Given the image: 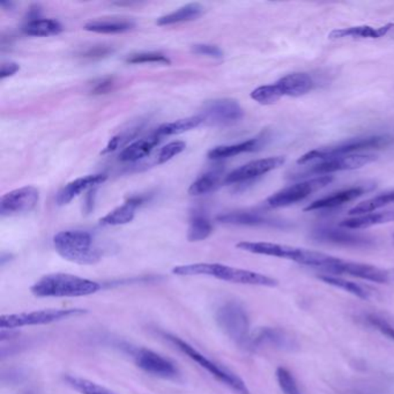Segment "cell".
Listing matches in <instances>:
<instances>
[{"label":"cell","instance_id":"46","mask_svg":"<svg viewBox=\"0 0 394 394\" xmlns=\"http://www.w3.org/2000/svg\"><path fill=\"white\" fill-rule=\"evenodd\" d=\"M24 394H35L34 392H26V393Z\"/></svg>","mask_w":394,"mask_h":394},{"label":"cell","instance_id":"21","mask_svg":"<svg viewBox=\"0 0 394 394\" xmlns=\"http://www.w3.org/2000/svg\"><path fill=\"white\" fill-rule=\"evenodd\" d=\"M282 97H302L312 90L315 83L306 73H293L275 83Z\"/></svg>","mask_w":394,"mask_h":394},{"label":"cell","instance_id":"26","mask_svg":"<svg viewBox=\"0 0 394 394\" xmlns=\"http://www.w3.org/2000/svg\"><path fill=\"white\" fill-rule=\"evenodd\" d=\"M204 13V7L200 3H188L172 13L158 17L156 24L158 26H170V24H182L188 21L196 20Z\"/></svg>","mask_w":394,"mask_h":394},{"label":"cell","instance_id":"42","mask_svg":"<svg viewBox=\"0 0 394 394\" xmlns=\"http://www.w3.org/2000/svg\"><path fill=\"white\" fill-rule=\"evenodd\" d=\"M113 78H104V79L99 80V81H97V83L94 85L92 94H94V95L106 94L108 92H110V90H113Z\"/></svg>","mask_w":394,"mask_h":394},{"label":"cell","instance_id":"1","mask_svg":"<svg viewBox=\"0 0 394 394\" xmlns=\"http://www.w3.org/2000/svg\"><path fill=\"white\" fill-rule=\"evenodd\" d=\"M172 273L179 277H198L206 275L223 280V281L240 284V285L261 286V287H275L278 280L268 275L247 271L243 268H230L227 265L211 264V263H197V264L182 265L172 270Z\"/></svg>","mask_w":394,"mask_h":394},{"label":"cell","instance_id":"12","mask_svg":"<svg viewBox=\"0 0 394 394\" xmlns=\"http://www.w3.org/2000/svg\"><path fill=\"white\" fill-rule=\"evenodd\" d=\"M38 202L40 191L34 186H24L1 197L0 213L3 216L29 213L38 206Z\"/></svg>","mask_w":394,"mask_h":394},{"label":"cell","instance_id":"23","mask_svg":"<svg viewBox=\"0 0 394 394\" xmlns=\"http://www.w3.org/2000/svg\"><path fill=\"white\" fill-rule=\"evenodd\" d=\"M160 141L161 137H158V134L136 141L126 148H124V151L120 154V160L123 162L139 161L151 154V151L154 149L155 146H158Z\"/></svg>","mask_w":394,"mask_h":394},{"label":"cell","instance_id":"30","mask_svg":"<svg viewBox=\"0 0 394 394\" xmlns=\"http://www.w3.org/2000/svg\"><path fill=\"white\" fill-rule=\"evenodd\" d=\"M204 123L202 117H189V118H183V120H175L172 123H165L158 127L155 134H158V137H168V136H176V134H182L188 131L195 130L197 127L200 126Z\"/></svg>","mask_w":394,"mask_h":394},{"label":"cell","instance_id":"14","mask_svg":"<svg viewBox=\"0 0 394 394\" xmlns=\"http://www.w3.org/2000/svg\"><path fill=\"white\" fill-rule=\"evenodd\" d=\"M240 250L251 254H264L270 257L284 258L289 261L303 264L306 250L298 247L282 245V244L268 243V242H240L236 245Z\"/></svg>","mask_w":394,"mask_h":394},{"label":"cell","instance_id":"47","mask_svg":"<svg viewBox=\"0 0 394 394\" xmlns=\"http://www.w3.org/2000/svg\"><path fill=\"white\" fill-rule=\"evenodd\" d=\"M393 240H394V233H393Z\"/></svg>","mask_w":394,"mask_h":394},{"label":"cell","instance_id":"39","mask_svg":"<svg viewBox=\"0 0 394 394\" xmlns=\"http://www.w3.org/2000/svg\"><path fill=\"white\" fill-rule=\"evenodd\" d=\"M186 144L184 141H172L161 148L158 155V165H163L165 162L170 161L172 158L181 154L186 151Z\"/></svg>","mask_w":394,"mask_h":394},{"label":"cell","instance_id":"16","mask_svg":"<svg viewBox=\"0 0 394 394\" xmlns=\"http://www.w3.org/2000/svg\"><path fill=\"white\" fill-rule=\"evenodd\" d=\"M312 237L322 243L338 244L343 247H368L374 244V240L370 237L326 227L313 230Z\"/></svg>","mask_w":394,"mask_h":394},{"label":"cell","instance_id":"13","mask_svg":"<svg viewBox=\"0 0 394 394\" xmlns=\"http://www.w3.org/2000/svg\"><path fill=\"white\" fill-rule=\"evenodd\" d=\"M286 162L284 156H272V158H261L256 161L249 162L247 165H242L240 168L235 169L226 176L224 183L226 184H235V183H243L257 179L268 172L278 169Z\"/></svg>","mask_w":394,"mask_h":394},{"label":"cell","instance_id":"34","mask_svg":"<svg viewBox=\"0 0 394 394\" xmlns=\"http://www.w3.org/2000/svg\"><path fill=\"white\" fill-rule=\"evenodd\" d=\"M220 174L217 172H208L199 177L189 188V195L191 196H202L211 192L219 186Z\"/></svg>","mask_w":394,"mask_h":394},{"label":"cell","instance_id":"20","mask_svg":"<svg viewBox=\"0 0 394 394\" xmlns=\"http://www.w3.org/2000/svg\"><path fill=\"white\" fill-rule=\"evenodd\" d=\"M146 202V197L133 196L127 199L124 205L117 207L99 220L103 226H122L130 223L136 215V209Z\"/></svg>","mask_w":394,"mask_h":394},{"label":"cell","instance_id":"15","mask_svg":"<svg viewBox=\"0 0 394 394\" xmlns=\"http://www.w3.org/2000/svg\"><path fill=\"white\" fill-rule=\"evenodd\" d=\"M134 360L138 367L145 372L162 378H174L177 376L179 371L175 364L168 359L161 356L160 354L153 350H139L134 353Z\"/></svg>","mask_w":394,"mask_h":394},{"label":"cell","instance_id":"6","mask_svg":"<svg viewBox=\"0 0 394 394\" xmlns=\"http://www.w3.org/2000/svg\"><path fill=\"white\" fill-rule=\"evenodd\" d=\"M83 313H86V310L83 309H48L15 315H3L0 317V329L12 331L24 326L44 325Z\"/></svg>","mask_w":394,"mask_h":394},{"label":"cell","instance_id":"4","mask_svg":"<svg viewBox=\"0 0 394 394\" xmlns=\"http://www.w3.org/2000/svg\"><path fill=\"white\" fill-rule=\"evenodd\" d=\"M394 138L391 136H371V137L356 138L350 140L343 141L340 144L329 146V147L319 148L309 151L298 160V165H306L309 162L315 160H327V158L353 154L356 151L366 149H381L388 147L393 144ZM357 154V153H356Z\"/></svg>","mask_w":394,"mask_h":394},{"label":"cell","instance_id":"8","mask_svg":"<svg viewBox=\"0 0 394 394\" xmlns=\"http://www.w3.org/2000/svg\"><path fill=\"white\" fill-rule=\"evenodd\" d=\"M333 179H334L333 176H320V177L309 179L305 182L297 183L295 186H289V188L274 193L266 202L268 206H271L273 208L290 206L301 202L303 199L308 198L312 193L317 192L326 186H329V183L333 182Z\"/></svg>","mask_w":394,"mask_h":394},{"label":"cell","instance_id":"25","mask_svg":"<svg viewBox=\"0 0 394 394\" xmlns=\"http://www.w3.org/2000/svg\"><path fill=\"white\" fill-rule=\"evenodd\" d=\"M394 221V209L381 213H369L364 215H359L353 219L343 220L340 223V227L347 229H363L369 227L381 224V223L391 222Z\"/></svg>","mask_w":394,"mask_h":394},{"label":"cell","instance_id":"17","mask_svg":"<svg viewBox=\"0 0 394 394\" xmlns=\"http://www.w3.org/2000/svg\"><path fill=\"white\" fill-rule=\"evenodd\" d=\"M106 175L103 174H95V175H87L85 177L74 179L69 184H66L56 197V202L59 206L67 205L72 202L73 199L79 196L80 193L85 192L87 190H93L95 186L106 182Z\"/></svg>","mask_w":394,"mask_h":394},{"label":"cell","instance_id":"36","mask_svg":"<svg viewBox=\"0 0 394 394\" xmlns=\"http://www.w3.org/2000/svg\"><path fill=\"white\" fill-rule=\"evenodd\" d=\"M281 97H282L275 83L274 85L258 87L257 90H254L251 93V99H254L256 102L261 103V104H264V106L278 102Z\"/></svg>","mask_w":394,"mask_h":394},{"label":"cell","instance_id":"22","mask_svg":"<svg viewBox=\"0 0 394 394\" xmlns=\"http://www.w3.org/2000/svg\"><path fill=\"white\" fill-rule=\"evenodd\" d=\"M394 27L393 24H388L384 27L374 28L371 26H356V27L341 28L333 31L329 34L331 40H339V38H381L388 34Z\"/></svg>","mask_w":394,"mask_h":394},{"label":"cell","instance_id":"19","mask_svg":"<svg viewBox=\"0 0 394 394\" xmlns=\"http://www.w3.org/2000/svg\"><path fill=\"white\" fill-rule=\"evenodd\" d=\"M217 221L226 224H237V226H265L274 227V228H286L288 226L281 220L271 219L258 213L249 212L227 213L217 216Z\"/></svg>","mask_w":394,"mask_h":394},{"label":"cell","instance_id":"35","mask_svg":"<svg viewBox=\"0 0 394 394\" xmlns=\"http://www.w3.org/2000/svg\"><path fill=\"white\" fill-rule=\"evenodd\" d=\"M65 381L71 388L81 394H113L109 390L102 388L101 385L88 381L85 378L74 377V376H66Z\"/></svg>","mask_w":394,"mask_h":394},{"label":"cell","instance_id":"10","mask_svg":"<svg viewBox=\"0 0 394 394\" xmlns=\"http://www.w3.org/2000/svg\"><path fill=\"white\" fill-rule=\"evenodd\" d=\"M376 160H377L376 155L362 154V153L327 158L310 167L306 172L302 174L301 177L308 175H326L343 170H354V169L362 168Z\"/></svg>","mask_w":394,"mask_h":394},{"label":"cell","instance_id":"5","mask_svg":"<svg viewBox=\"0 0 394 394\" xmlns=\"http://www.w3.org/2000/svg\"><path fill=\"white\" fill-rule=\"evenodd\" d=\"M216 322L220 329L240 346H249L250 322L245 310L236 302H228L216 312Z\"/></svg>","mask_w":394,"mask_h":394},{"label":"cell","instance_id":"37","mask_svg":"<svg viewBox=\"0 0 394 394\" xmlns=\"http://www.w3.org/2000/svg\"><path fill=\"white\" fill-rule=\"evenodd\" d=\"M126 62L129 64H146V63H151V64H163V65H169L170 59L163 54L160 52H139V54H133L130 57H127Z\"/></svg>","mask_w":394,"mask_h":394},{"label":"cell","instance_id":"40","mask_svg":"<svg viewBox=\"0 0 394 394\" xmlns=\"http://www.w3.org/2000/svg\"><path fill=\"white\" fill-rule=\"evenodd\" d=\"M367 320L372 327L377 329L378 332H381L383 336H388V339L394 341V327L390 322L377 315H368Z\"/></svg>","mask_w":394,"mask_h":394},{"label":"cell","instance_id":"9","mask_svg":"<svg viewBox=\"0 0 394 394\" xmlns=\"http://www.w3.org/2000/svg\"><path fill=\"white\" fill-rule=\"evenodd\" d=\"M325 272L327 274L332 273V274L350 275L354 278L377 282V284H388L391 281V272L390 271L376 268L372 265L343 261L336 257L333 258L331 264L325 268Z\"/></svg>","mask_w":394,"mask_h":394},{"label":"cell","instance_id":"24","mask_svg":"<svg viewBox=\"0 0 394 394\" xmlns=\"http://www.w3.org/2000/svg\"><path fill=\"white\" fill-rule=\"evenodd\" d=\"M263 139L254 138L250 140L243 141L240 144L228 145V146H217L208 151V158L211 160H222V158H233L238 154L257 151L261 147Z\"/></svg>","mask_w":394,"mask_h":394},{"label":"cell","instance_id":"7","mask_svg":"<svg viewBox=\"0 0 394 394\" xmlns=\"http://www.w3.org/2000/svg\"><path fill=\"white\" fill-rule=\"evenodd\" d=\"M169 341L174 343L181 352L188 355L191 360L195 361L200 367L204 368L208 371L209 374L213 375L214 377L217 378L220 381H222L223 384L233 388V391L238 394H250L247 385L240 379L238 376L233 375V372L227 370L224 368L220 367L219 364L214 363L213 361L209 360L205 355L199 353L195 347L191 346L189 343L183 341L177 336H167Z\"/></svg>","mask_w":394,"mask_h":394},{"label":"cell","instance_id":"32","mask_svg":"<svg viewBox=\"0 0 394 394\" xmlns=\"http://www.w3.org/2000/svg\"><path fill=\"white\" fill-rule=\"evenodd\" d=\"M318 278L322 282L327 284V285L343 289L345 292L350 293V294L356 296V297L362 298V299H368L369 298V294H368L367 290L362 286L356 284V282L350 281V280H346V279L332 277V275L329 274L319 275Z\"/></svg>","mask_w":394,"mask_h":394},{"label":"cell","instance_id":"44","mask_svg":"<svg viewBox=\"0 0 394 394\" xmlns=\"http://www.w3.org/2000/svg\"><path fill=\"white\" fill-rule=\"evenodd\" d=\"M20 69V66L17 63L7 62L1 64V69H0V79L3 80L15 74Z\"/></svg>","mask_w":394,"mask_h":394},{"label":"cell","instance_id":"31","mask_svg":"<svg viewBox=\"0 0 394 394\" xmlns=\"http://www.w3.org/2000/svg\"><path fill=\"white\" fill-rule=\"evenodd\" d=\"M394 202V190L388 191V192L381 193L374 198L368 199L366 202H361L359 205L355 206L354 208L350 209V215H364L369 213L374 212L376 209L381 208L384 206L388 205Z\"/></svg>","mask_w":394,"mask_h":394},{"label":"cell","instance_id":"43","mask_svg":"<svg viewBox=\"0 0 394 394\" xmlns=\"http://www.w3.org/2000/svg\"><path fill=\"white\" fill-rule=\"evenodd\" d=\"M111 51L113 50L108 47H94L93 49L87 50L85 54H83V56L86 58H102V57L109 55Z\"/></svg>","mask_w":394,"mask_h":394},{"label":"cell","instance_id":"28","mask_svg":"<svg viewBox=\"0 0 394 394\" xmlns=\"http://www.w3.org/2000/svg\"><path fill=\"white\" fill-rule=\"evenodd\" d=\"M264 343L273 345L277 347H289L290 341L288 336H285V333L277 329H261L257 332L251 334L250 341H249V348L261 346Z\"/></svg>","mask_w":394,"mask_h":394},{"label":"cell","instance_id":"38","mask_svg":"<svg viewBox=\"0 0 394 394\" xmlns=\"http://www.w3.org/2000/svg\"><path fill=\"white\" fill-rule=\"evenodd\" d=\"M275 375H277L279 386L284 394H302L295 378L290 374V371L287 370L286 368L280 367L277 369Z\"/></svg>","mask_w":394,"mask_h":394},{"label":"cell","instance_id":"3","mask_svg":"<svg viewBox=\"0 0 394 394\" xmlns=\"http://www.w3.org/2000/svg\"><path fill=\"white\" fill-rule=\"evenodd\" d=\"M54 245L60 257L76 264H95L101 252L94 247L93 237L83 230H66L54 237Z\"/></svg>","mask_w":394,"mask_h":394},{"label":"cell","instance_id":"27","mask_svg":"<svg viewBox=\"0 0 394 394\" xmlns=\"http://www.w3.org/2000/svg\"><path fill=\"white\" fill-rule=\"evenodd\" d=\"M22 31L28 36L47 38V36L60 34L63 31V26L59 21L54 19H36L26 22L22 27Z\"/></svg>","mask_w":394,"mask_h":394},{"label":"cell","instance_id":"33","mask_svg":"<svg viewBox=\"0 0 394 394\" xmlns=\"http://www.w3.org/2000/svg\"><path fill=\"white\" fill-rule=\"evenodd\" d=\"M212 231V223L209 222V220L202 214H196L190 221L188 240L190 242H200L209 237Z\"/></svg>","mask_w":394,"mask_h":394},{"label":"cell","instance_id":"29","mask_svg":"<svg viewBox=\"0 0 394 394\" xmlns=\"http://www.w3.org/2000/svg\"><path fill=\"white\" fill-rule=\"evenodd\" d=\"M134 27V24L131 21L117 20H95L90 21L85 24L83 29L97 34H122L125 31H129Z\"/></svg>","mask_w":394,"mask_h":394},{"label":"cell","instance_id":"41","mask_svg":"<svg viewBox=\"0 0 394 394\" xmlns=\"http://www.w3.org/2000/svg\"><path fill=\"white\" fill-rule=\"evenodd\" d=\"M192 51L197 55L208 56L213 58H222L223 52L219 47L212 44L193 45Z\"/></svg>","mask_w":394,"mask_h":394},{"label":"cell","instance_id":"18","mask_svg":"<svg viewBox=\"0 0 394 394\" xmlns=\"http://www.w3.org/2000/svg\"><path fill=\"white\" fill-rule=\"evenodd\" d=\"M371 189L372 186H361L341 190L339 192L332 193L331 196L324 197V198L311 202L308 207H305L304 211L310 212V211H318V209L336 208L338 206L345 205L347 202H353L359 197L363 196L364 193H367Z\"/></svg>","mask_w":394,"mask_h":394},{"label":"cell","instance_id":"11","mask_svg":"<svg viewBox=\"0 0 394 394\" xmlns=\"http://www.w3.org/2000/svg\"><path fill=\"white\" fill-rule=\"evenodd\" d=\"M244 116L240 103L231 99H213L205 103L202 118L214 125H229L236 123Z\"/></svg>","mask_w":394,"mask_h":394},{"label":"cell","instance_id":"2","mask_svg":"<svg viewBox=\"0 0 394 394\" xmlns=\"http://www.w3.org/2000/svg\"><path fill=\"white\" fill-rule=\"evenodd\" d=\"M102 288L99 282L67 273H54L40 279L31 290L38 297H81Z\"/></svg>","mask_w":394,"mask_h":394},{"label":"cell","instance_id":"45","mask_svg":"<svg viewBox=\"0 0 394 394\" xmlns=\"http://www.w3.org/2000/svg\"><path fill=\"white\" fill-rule=\"evenodd\" d=\"M120 141H122V137H115L109 141V144L106 145V147L102 151V154H106V153H110V151H113L115 149L118 148L120 146Z\"/></svg>","mask_w":394,"mask_h":394}]
</instances>
